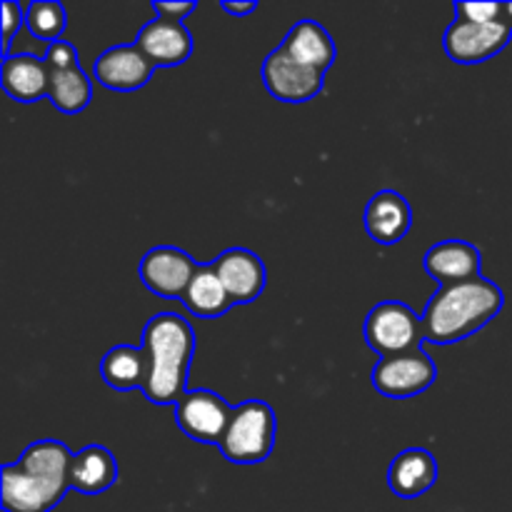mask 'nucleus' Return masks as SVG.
<instances>
[{
	"label": "nucleus",
	"instance_id": "1",
	"mask_svg": "<svg viewBox=\"0 0 512 512\" xmlns=\"http://www.w3.org/2000/svg\"><path fill=\"white\" fill-rule=\"evenodd\" d=\"M73 455L60 440L28 445L15 463L0 468V505L5 512H50L70 490Z\"/></svg>",
	"mask_w": 512,
	"mask_h": 512
},
{
	"label": "nucleus",
	"instance_id": "2",
	"mask_svg": "<svg viewBox=\"0 0 512 512\" xmlns=\"http://www.w3.org/2000/svg\"><path fill=\"white\" fill-rule=\"evenodd\" d=\"M503 290L488 278L465 280L455 285H438L425 305L423 338L435 345H453L478 333L503 310Z\"/></svg>",
	"mask_w": 512,
	"mask_h": 512
},
{
	"label": "nucleus",
	"instance_id": "3",
	"mask_svg": "<svg viewBox=\"0 0 512 512\" xmlns=\"http://www.w3.org/2000/svg\"><path fill=\"white\" fill-rule=\"evenodd\" d=\"M143 348L150 355L145 398L153 405H178L188 393V373L195 353L193 325L178 313H160L143 330Z\"/></svg>",
	"mask_w": 512,
	"mask_h": 512
},
{
	"label": "nucleus",
	"instance_id": "4",
	"mask_svg": "<svg viewBox=\"0 0 512 512\" xmlns=\"http://www.w3.org/2000/svg\"><path fill=\"white\" fill-rule=\"evenodd\" d=\"M275 433H278L275 410L265 400H245L233 408V420L220 450L235 465L265 463L275 448Z\"/></svg>",
	"mask_w": 512,
	"mask_h": 512
},
{
	"label": "nucleus",
	"instance_id": "5",
	"mask_svg": "<svg viewBox=\"0 0 512 512\" xmlns=\"http://www.w3.org/2000/svg\"><path fill=\"white\" fill-rule=\"evenodd\" d=\"M365 343L380 358H393V355L418 350L423 343V320L410 305L398 300H385L378 303L368 313L363 325Z\"/></svg>",
	"mask_w": 512,
	"mask_h": 512
},
{
	"label": "nucleus",
	"instance_id": "6",
	"mask_svg": "<svg viewBox=\"0 0 512 512\" xmlns=\"http://www.w3.org/2000/svg\"><path fill=\"white\" fill-rule=\"evenodd\" d=\"M512 38V25L508 20H493V23H475V20L460 18L450 23L445 30L443 48L453 63L475 65L485 63L493 55H498Z\"/></svg>",
	"mask_w": 512,
	"mask_h": 512
},
{
	"label": "nucleus",
	"instance_id": "7",
	"mask_svg": "<svg viewBox=\"0 0 512 512\" xmlns=\"http://www.w3.org/2000/svg\"><path fill=\"white\" fill-rule=\"evenodd\" d=\"M233 408L213 390H188L175 405V425L195 443L223 445Z\"/></svg>",
	"mask_w": 512,
	"mask_h": 512
},
{
	"label": "nucleus",
	"instance_id": "8",
	"mask_svg": "<svg viewBox=\"0 0 512 512\" xmlns=\"http://www.w3.org/2000/svg\"><path fill=\"white\" fill-rule=\"evenodd\" d=\"M438 378L433 358L423 348L410 353L380 358L373 368V388L385 398H413L425 393Z\"/></svg>",
	"mask_w": 512,
	"mask_h": 512
},
{
	"label": "nucleus",
	"instance_id": "9",
	"mask_svg": "<svg viewBox=\"0 0 512 512\" xmlns=\"http://www.w3.org/2000/svg\"><path fill=\"white\" fill-rule=\"evenodd\" d=\"M263 83L280 103H308L323 93L325 73L300 63L283 45H278L263 63Z\"/></svg>",
	"mask_w": 512,
	"mask_h": 512
},
{
	"label": "nucleus",
	"instance_id": "10",
	"mask_svg": "<svg viewBox=\"0 0 512 512\" xmlns=\"http://www.w3.org/2000/svg\"><path fill=\"white\" fill-rule=\"evenodd\" d=\"M198 268L200 265L195 263L193 255H188L185 250L173 248V245H158V248L148 250L143 255L138 273L150 293L160 295V298L183 300L185 290H188Z\"/></svg>",
	"mask_w": 512,
	"mask_h": 512
},
{
	"label": "nucleus",
	"instance_id": "11",
	"mask_svg": "<svg viewBox=\"0 0 512 512\" xmlns=\"http://www.w3.org/2000/svg\"><path fill=\"white\" fill-rule=\"evenodd\" d=\"M213 270L235 305H248L263 295L265 263L248 248H230L213 260Z\"/></svg>",
	"mask_w": 512,
	"mask_h": 512
},
{
	"label": "nucleus",
	"instance_id": "12",
	"mask_svg": "<svg viewBox=\"0 0 512 512\" xmlns=\"http://www.w3.org/2000/svg\"><path fill=\"white\" fill-rule=\"evenodd\" d=\"M155 65L150 63L148 55L138 48V45H115L105 53L98 55L93 63V78L98 80L103 88L115 90V93H130L153 78Z\"/></svg>",
	"mask_w": 512,
	"mask_h": 512
},
{
	"label": "nucleus",
	"instance_id": "13",
	"mask_svg": "<svg viewBox=\"0 0 512 512\" xmlns=\"http://www.w3.org/2000/svg\"><path fill=\"white\" fill-rule=\"evenodd\" d=\"M135 45L148 55L155 68H173L183 65L193 53V35L183 23L155 15L140 28Z\"/></svg>",
	"mask_w": 512,
	"mask_h": 512
},
{
	"label": "nucleus",
	"instance_id": "14",
	"mask_svg": "<svg viewBox=\"0 0 512 512\" xmlns=\"http://www.w3.org/2000/svg\"><path fill=\"white\" fill-rule=\"evenodd\" d=\"M413 210L398 190H380L365 208V230L378 245H395L408 235Z\"/></svg>",
	"mask_w": 512,
	"mask_h": 512
},
{
	"label": "nucleus",
	"instance_id": "15",
	"mask_svg": "<svg viewBox=\"0 0 512 512\" xmlns=\"http://www.w3.org/2000/svg\"><path fill=\"white\" fill-rule=\"evenodd\" d=\"M480 250L468 240H443L425 253V273L438 285H455L480 278Z\"/></svg>",
	"mask_w": 512,
	"mask_h": 512
},
{
	"label": "nucleus",
	"instance_id": "16",
	"mask_svg": "<svg viewBox=\"0 0 512 512\" xmlns=\"http://www.w3.org/2000/svg\"><path fill=\"white\" fill-rule=\"evenodd\" d=\"M0 85L15 103H38L40 98H48L50 70L38 55H8L0 65Z\"/></svg>",
	"mask_w": 512,
	"mask_h": 512
},
{
	"label": "nucleus",
	"instance_id": "17",
	"mask_svg": "<svg viewBox=\"0 0 512 512\" xmlns=\"http://www.w3.org/2000/svg\"><path fill=\"white\" fill-rule=\"evenodd\" d=\"M438 480V463L425 448H408L395 455L388 470V485L398 498L413 500L428 493Z\"/></svg>",
	"mask_w": 512,
	"mask_h": 512
},
{
	"label": "nucleus",
	"instance_id": "18",
	"mask_svg": "<svg viewBox=\"0 0 512 512\" xmlns=\"http://www.w3.org/2000/svg\"><path fill=\"white\" fill-rule=\"evenodd\" d=\"M100 375L113 390H145L150 380V355L143 345H115L100 360Z\"/></svg>",
	"mask_w": 512,
	"mask_h": 512
},
{
	"label": "nucleus",
	"instance_id": "19",
	"mask_svg": "<svg viewBox=\"0 0 512 512\" xmlns=\"http://www.w3.org/2000/svg\"><path fill=\"white\" fill-rule=\"evenodd\" d=\"M70 490L83 495H100L118 480V463L103 445H88L73 455L70 463Z\"/></svg>",
	"mask_w": 512,
	"mask_h": 512
},
{
	"label": "nucleus",
	"instance_id": "20",
	"mask_svg": "<svg viewBox=\"0 0 512 512\" xmlns=\"http://www.w3.org/2000/svg\"><path fill=\"white\" fill-rule=\"evenodd\" d=\"M283 48L288 50L295 60L320 70V73H328L330 65L335 63L333 38H330L328 30L320 23H315V20H298V23L288 30V35H285Z\"/></svg>",
	"mask_w": 512,
	"mask_h": 512
},
{
	"label": "nucleus",
	"instance_id": "21",
	"mask_svg": "<svg viewBox=\"0 0 512 512\" xmlns=\"http://www.w3.org/2000/svg\"><path fill=\"white\" fill-rule=\"evenodd\" d=\"M183 305L198 318H220L233 308L228 290L223 288L220 278L215 275L213 265H200L198 273L190 280L183 295Z\"/></svg>",
	"mask_w": 512,
	"mask_h": 512
},
{
	"label": "nucleus",
	"instance_id": "22",
	"mask_svg": "<svg viewBox=\"0 0 512 512\" xmlns=\"http://www.w3.org/2000/svg\"><path fill=\"white\" fill-rule=\"evenodd\" d=\"M48 98L60 113L75 115L93 100V83L80 65L70 70H50Z\"/></svg>",
	"mask_w": 512,
	"mask_h": 512
},
{
	"label": "nucleus",
	"instance_id": "23",
	"mask_svg": "<svg viewBox=\"0 0 512 512\" xmlns=\"http://www.w3.org/2000/svg\"><path fill=\"white\" fill-rule=\"evenodd\" d=\"M25 28L30 35L43 43L53 45L58 43L60 35L68 28V13L60 3H50V0H35L25 8Z\"/></svg>",
	"mask_w": 512,
	"mask_h": 512
},
{
	"label": "nucleus",
	"instance_id": "24",
	"mask_svg": "<svg viewBox=\"0 0 512 512\" xmlns=\"http://www.w3.org/2000/svg\"><path fill=\"white\" fill-rule=\"evenodd\" d=\"M0 23H3V43H0V53H3V58H8L10 43H13L20 25L25 23V10L20 8V3H15V0H3V20H0Z\"/></svg>",
	"mask_w": 512,
	"mask_h": 512
},
{
	"label": "nucleus",
	"instance_id": "25",
	"mask_svg": "<svg viewBox=\"0 0 512 512\" xmlns=\"http://www.w3.org/2000/svg\"><path fill=\"white\" fill-rule=\"evenodd\" d=\"M455 15L475 23H493L505 18V3H455Z\"/></svg>",
	"mask_w": 512,
	"mask_h": 512
},
{
	"label": "nucleus",
	"instance_id": "26",
	"mask_svg": "<svg viewBox=\"0 0 512 512\" xmlns=\"http://www.w3.org/2000/svg\"><path fill=\"white\" fill-rule=\"evenodd\" d=\"M48 70H70L78 68V50L68 43V40H58V43L48 45L43 55Z\"/></svg>",
	"mask_w": 512,
	"mask_h": 512
},
{
	"label": "nucleus",
	"instance_id": "27",
	"mask_svg": "<svg viewBox=\"0 0 512 512\" xmlns=\"http://www.w3.org/2000/svg\"><path fill=\"white\" fill-rule=\"evenodd\" d=\"M153 10L160 18H170L183 23V20L195 10V3H190V0H180V3H163V0H155Z\"/></svg>",
	"mask_w": 512,
	"mask_h": 512
},
{
	"label": "nucleus",
	"instance_id": "28",
	"mask_svg": "<svg viewBox=\"0 0 512 512\" xmlns=\"http://www.w3.org/2000/svg\"><path fill=\"white\" fill-rule=\"evenodd\" d=\"M220 8L225 10V13H230V15H238V18H243V15H250L253 13L255 8H258V5L255 3H230V0H225V3H220Z\"/></svg>",
	"mask_w": 512,
	"mask_h": 512
},
{
	"label": "nucleus",
	"instance_id": "29",
	"mask_svg": "<svg viewBox=\"0 0 512 512\" xmlns=\"http://www.w3.org/2000/svg\"><path fill=\"white\" fill-rule=\"evenodd\" d=\"M505 20L512 25V3H505Z\"/></svg>",
	"mask_w": 512,
	"mask_h": 512
}]
</instances>
